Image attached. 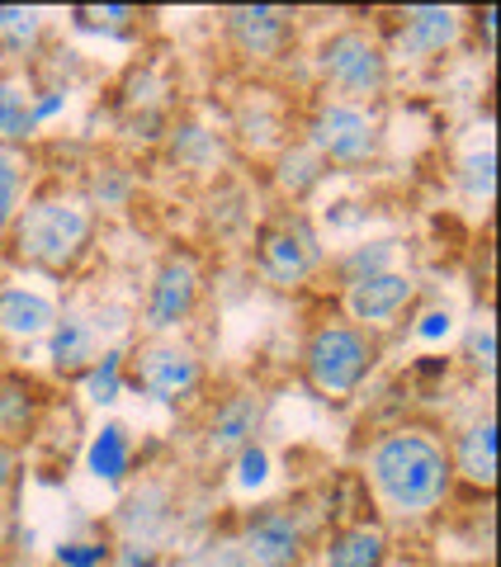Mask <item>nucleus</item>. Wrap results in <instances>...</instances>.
<instances>
[{
	"label": "nucleus",
	"mask_w": 501,
	"mask_h": 567,
	"mask_svg": "<svg viewBox=\"0 0 501 567\" xmlns=\"http://www.w3.org/2000/svg\"><path fill=\"white\" fill-rule=\"evenodd\" d=\"M52 563L58 567H114V539H62L52 548Z\"/></svg>",
	"instance_id": "obj_29"
},
{
	"label": "nucleus",
	"mask_w": 501,
	"mask_h": 567,
	"mask_svg": "<svg viewBox=\"0 0 501 567\" xmlns=\"http://www.w3.org/2000/svg\"><path fill=\"white\" fill-rule=\"evenodd\" d=\"M459 189L469 194L473 204H492V194H497V152H492V142H478V147L459 162Z\"/></svg>",
	"instance_id": "obj_27"
},
{
	"label": "nucleus",
	"mask_w": 501,
	"mask_h": 567,
	"mask_svg": "<svg viewBox=\"0 0 501 567\" xmlns=\"http://www.w3.org/2000/svg\"><path fill=\"white\" fill-rule=\"evenodd\" d=\"M114 567H161V548L119 539V544H114Z\"/></svg>",
	"instance_id": "obj_35"
},
{
	"label": "nucleus",
	"mask_w": 501,
	"mask_h": 567,
	"mask_svg": "<svg viewBox=\"0 0 501 567\" xmlns=\"http://www.w3.org/2000/svg\"><path fill=\"white\" fill-rule=\"evenodd\" d=\"M321 260H327V251H321L317 227L298 208L279 213L275 223H265L256 233V265L275 289H303L321 270Z\"/></svg>",
	"instance_id": "obj_7"
},
{
	"label": "nucleus",
	"mask_w": 501,
	"mask_h": 567,
	"mask_svg": "<svg viewBox=\"0 0 501 567\" xmlns=\"http://www.w3.org/2000/svg\"><path fill=\"white\" fill-rule=\"evenodd\" d=\"M303 142L331 166L341 171H365L379 162L384 152V123L374 110H365V104H346V100H331L321 95L313 104L308 123H303Z\"/></svg>",
	"instance_id": "obj_6"
},
{
	"label": "nucleus",
	"mask_w": 501,
	"mask_h": 567,
	"mask_svg": "<svg viewBox=\"0 0 501 567\" xmlns=\"http://www.w3.org/2000/svg\"><path fill=\"white\" fill-rule=\"evenodd\" d=\"M237 544L250 567H303L308 558V525L289 506H256L237 525Z\"/></svg>",
	"instance_id": "obj_9"
},
{
	"label": "nucleus",
	"mask_w": 501,
	"mask_h": 567,
	"mask_svg": "<svg viewBox=\"0 0 501 567\" xmlns=\"http://www.w3.org/2000/svg\"><path fill=\"white\" fill-rule=\"evenodd\" d=\"M260 431H265V398L250 393V388H237L208 406V421H204V454L208 458H237L246 445H260Z\"/></svg>",
	"instance_id": "obj_11"
},
{
	"label": "nucleus",
	"mask_w": 501,
	"mask_h": 567,
	"mask_svg": "<svg viewBox=\"0 0 501 567\" xmlns=\"http://www.w3.org/2000/svg\"><path fill=\"white\" fill-rule=\"evenodd\" d=\"M14 483H20V445H6V440H0V502L10 496Z\"/></svg>",
	"instance_id": "obj_36"
},
{
	"label": "nucleus",
	"mask_w": 501,
	"mask_h": 567,
	"mask_svg": "<svg viewBox=\"0 0 501 567\" xmlns=\"http://www.w3.org/2000/svg\"><path fill=\"white\" fill-rule=\"evenodd\" d=\"M218 137H213L208 128H200V123H175L171 128V156L185 166H208L218 162Z\"/></svg>",
	"instance_id": "obj_28"
},
{
	"label": "nucleus",
	"mask_w": 501,
	"mask_h": 567,
	"mask_svg": "<svg viewBox=\"0 0 501 567\" xmlns=\"http://www.w3.org/2000/svg\"><path fill=\"white\" fill-rule=\"evenodd\" d=\"M81 194L91 199L95 213H100V208H119L123 199H129V175H123L119 166H100L95 181H91V189H81Z\"/></svg>",
	"instance_id": "obj_32"
},
{
	"label": "nucleus",
	"mask_w": 501,
	"mask_h": 567,
	"mask_svg": "<svg viewBox=\"0 0 501 567\" xmlns=\"http://www.w3.org/2000/svg\"><path fill=\"white\" fill-rule=\"evenodd\" d=\"M200 298H204L200 260L190 251L161 256V265L152 270V284H147V298H142L137 327L147 336H181L194 322V312H200Z\"/></svg>",
	"instance_id": "obj_8"
},
{
	"label": "nucleus",
	"mask_w": 501,
	"mask_h": 567,
	"mask_svg": "<svg viewBox=\"0 0 501 567\" xmlns=\"http://www.w3.org/2000/svg\"><path fill=\"white\" fill-rule=\"evenodd\" d=\"M365 483L392 520H426L454 496L450 440L431 425H392L365 450Z\"/></svg>",
	"instance_id": "obj_1"
},
{
	"label": "nucleus",
	"mask_w": 501,
	"mask_h": 567,
	"mask_svg": "<svg viewBox=\"0 0 501 567\" xmlns=\"http://www.w3.org/2000/svg\"><path fill=\"white\" fill-rule=\"evenodd\" d=\"M33 81L24 66H0V147H24L39 137L33 118Z\"/></svg>",
	"instance_id": "obj_20"
},
{
	"label": "nucleus",
	"mask_w": 501,
	"mask_h": 567,
	"mask_svg": "<svg viewBox=\"0 0 501 567\" xmlns=\"http://www.w3.org/2000/svg\"><path fill=\"white\" fill-rule=\"evenodd\" d=\"M58 312L62 308L52 303L43 289H29V284H0V341H10V346L48 341Z\"/></svg>",
	"instance_id": "obj_16"
},
{
	"label": "nucleus",
	"mask_w": 501,
	"mask_h": 567,
	"mask_svg": "<svg viewBox=\"0 0 501 567\" xmlns=\"http://www.w3.org/2000/svg\"><path fill=\"white\" fill-rule=\"evenodd\" d=\"M379 360H384L379 336L355 327V322H336V317L317 322L298 354L303 383H308L321 402H350L369 383L374 369H379Z\"/></svg>",
	"instance_id": "obj_3"
},
{
	"label": "nucleus",
	"mask_w": 501,
	"mask_h": 567,
	"mask_svg": "<svg viewBox=\"0 0 501 567\" xmlns=\"http://www.w3.org/2000/svg\"><path fill=\"white\" fill-rule=\"evenodd\" d=\"M133 464V445H129V431L123 425H104L91 445V473L95 477H110V483H123V473Z\"/></svg>",
	"instance_id": "obj_26"
},
{
	"label": "nucleus",
	"mask_w": 501,
	"mask_h": 567,
	"mask_svg": "<svg viewBox=\"0 0 501 567\" xmlns=\"http://www.w3.org/2000/svg\"><path fill=\"white\" fill-rule=\"evenodd\" d=\"M123 354H129L123 346H110V350H104L100 360L76 379V383H81V393H85V402L114 406V402L123 398V388H129V383H123Z\"/></svg>",
	"instance_id": "obj_25"
},
{
	"label": "nucleus",
	"mask_w": 501,
	"mask_h": 567,
	"mask_svg": "<svg viewBox=\"0 0 501 567\" xmlns=\"http://www.w3.org/2000/svg\"><path fill=\"white\" fill-rule=\"evenodd\" d=\"M450 464H454V477H463L469 487L492 492L497 483V416L492 412L473 416L450 440Z\"/></svg>",
	"instance_id": "obj_19"
},
{
	"label": "nucleus",
	"mask_w": 501,
	"mask_h": 567,
	"mask_svg": "<svg viewBox=\"0 0 501 567\" xmlns=\"http://www.w3.org/2000/svg\"><path fill=\"white\" fill-rule=\"evenodd\" d=\"M450 327H454V317H450V308H436V312H426V317H421V327H417V336H426V341H436V336H450Z\"/></svg>",
	"instance_id": "obj_37"
},
{
	"label": "nucleus",
	"mask_w": 501,
	"mask_h": 567,
	"mask_svg": "<svg viewBox=\"0 0 501 567\" xmlns=\"http://www.w3.org/2000/svg\"><path fill=\"white\" fill-rule=\"evenodd\" d=\"M317 76L327 85L331 100H346V104H379L392 85V62H388V48L374 39L369 29H336L317 43Z\"/></svg>",
	"instance_id": "obj_4"
},
{
	"label": "nucleus",
	"mask_w": 501,
	"mask_h": 567,
	"mask_svg": "<svg viewBox=\"0 0 501 567\" xmlns=\"http://www.w3.org/2000/svg\"><path fill=\"white\" fill-rule=\"evenodd\" d=\"M218 20H223V39L246 62H275L294 39V14L279 6H232Z\"/></svg>",
	"instance_id": "obj_12"
},
{
	"label": "nucleus",
	"mask_w": 501,
	"mask_h": 567,
	"mask_svg": "<svg viewBox=\"0 0 501 567\" xmlns=\"http://www.w3.org/2000/svg\"><path fill=\"white\" fill-rule=\"evenodd\" d=\"M119 535L129 544H152L161 548L166 535L175 529V502H171V487L166 483H142L129 502L119 511Z\"/></svg>",
	"instance_id": "obj_18"
},
{
	"label": "nucleus",
	"mask_w": 501,
	"mask_h": 567,
	"mask_svg": "<svg viewBox=\"0 0 501 567\" xmlns=\"http://www.w3.org/2000/svg\"><path fill=\"white\" fill-rule=\"evenodd\" d=\"M123 383L156 406H185L204 393V354L181 336H147L123 354Z\"/></svg>",
	"instance_id": "obj_5"
},
{
	"label": "nucleus",
	"mask_w": 501,
	"mask_h": 567,
	"mask_svg": "<svg viewBox=\"0 0 501 567\" xmlns=\"http://www.w3.org/2000/svg\"><path fill=\"white\" fill-rule=\"evenodd\" d=\"M71 20H76V29L85 33H129L137 10L133 6H110V10H91V6H76L71 10Z\"/></svg>",
	"instance_id": "obj_31"
},
{
	"label": "nucleus",
	"mask_w": 501,
	"mask_h": 567,
	"mask_svg": "<svg viewBox=\"0 0 501 567\" xmlns=\"http://www.w3.org/2000/svg\"><path fill=\"white\" fill-rule=\"evenodd\" d=\"M190 567H250V558L242 554L237 535H218V539H208L200 554L190 558Z\"/></svg>",
	"instance_id": "obj_33"
},
{
	"label": "nucleus",
	"mask_w": 501,
	"mask_h": 567,
	"mask_svg": "<svg viewBox=\"0 0 501 567\" xmlns=\"http://www.w3.org/2000/svg\"><path fill=\"white\" fill-rule=\"evenodd\" d=\"M327 181V162L308 147V142H294V147H284L279 152V162H275V185L289 194V199H308V194Z\"/></svg>",
	"instance_id": "obj_23"
},
{
	"label": "nucleus",
	"mask_w": 501,
	"mask_h": 567,
	"mask_svg": "<svg viewBox=\"0 0 501 567\" xmlns=\"http://www.w3.org/2000/svg\"><path fill=\"white\" fill-rule=\"evenodd\" d=\"M48 33V14L29 6H0V58H10L6 66H24L29 58H39Z\"/></svg>",
	"instance_id": "obj_21"
},
{
	"label": "nucleus",
	"mask_w": 501,
	"mask_h": 567,
	"mask_svg": "<svg viewBox=\"0 0 501 567\" xmlns=\"http://www.w3.org/2000/svg\"><path fill=\"white\" fill-rule=\"evenodd\" d=\"M478 29H482V39H488V48H492V33H497V10L492 6L478 10Z\"/></svg>",
	"instance_id": "obj_38"
},
{
	"label": "nucleus",
	"mask_w": 501,
	"mask_h": 567,
	"mask_svg": "<svg viewBox=\"0 0 501 567\" xmlns=\"http://www.w3.org/2000/svg\"><path fill=\"white\" fill-rule=\"evenodd\" d=\"M398 237H374V241H360V246H346L341 256H336V279H341V289H350V284H360L369 275H384V270H398Z\"/></svg>",
	"instance_id": "obj_22"
},
{
	"label": "nucleus",
	"mask_w": 501,
	"mask_h": 567,
	"mask_svg": "<svg viewBox=\"0 0 501 567\" xmlns=\"http://www.w3.org/2000/svg\"><path fill=\"white\" fill-rule=\"evenodd\" d=\"M411 298H417V275L411 270H384V275H369L360 284H350L346 289V312H350L355 327L384 331L411 308Z\"/></svg>",
	"instance_id": "obj_13"
},
{
	"label": "nucleus",
	"mask_w": 501,
	"mask_h": 567,
	"mask_svg": "<svg viewBox=\"0 0 501 567\" xmlns=\"http://www.w3.org/2000/svg\"><path fill=\"white\" fill-rule=\"evenodd\" d=\"M43 346H48V369L58 379H81L85 369L110 350L104 346V336H100V327H95L91 308H62Z\"/></svg>",
	"instance_id": "obj_14"
},
{
	"label": "nucleus",
	"mask_w": 501,
	"mask_h": 567,
	"mask_svg": "<svg viewBox=\"0 0 501 567\" xmlns=\"http://www.w3.org/2000/svg\"><path fill=\"white\" fill-rule=\"evenodd\" d=\"M29 181H33V162L24 156V147H0V237L20 218L29 199Z\"/></svg>",
	"instance_id": "obj_24"
},
{
	"label": "nucleus",
	"mask_w": 501,
	"mask_h": 567,
	"mask_svg": "<svg viewBox=\"0 0 501 567\" xmlns=\"http://www.w3.org/2000/svg\"><path fill=\"white\" fill-rule=\"evenodd\" d=\"M463 364H469L478 379L492 383V374H497V331H492V322L469 327V336H463Z\"/></svg>",
	"instance_id": "obj_30"
},
{
	"label": "nucleus",
	"mask_w": 501,
	"mask_h": 567,
	"mask_svg": "<svg viewBox=\"0 0 501 567\" xmlns=\"http://www.w3.org/2000/svg\"><path fill=\"white\" fill-rule=\"evenodd\" d=\"M48 388L29 369H0V440L6 445H29L48 416Z\"/></svg>",
	"instance_id": "obj_15"
},
{
	"label": "nucleus",
	"mask_w": 501,
	"mask_h": 567,
	"mask_svg": "<svg viewBox=\"0 0 501 567\" xmlns=\"http://www.w3.org/2000/svg\"><path fill=\"white\" fill-rule=\"evenodd\" d=\"M388 563V529L384 520L355 516L336 525L317 544V567H384Z\"/></svg>",
	"instance_id": "obj_17"
},
{
	"label": "nucleus",
	"mask_w": 501,
	"mask_h": 567,
	"mask_svg": "<svg viewBox=\"0 0 501 567\" xmlns=\"http://www.w3.org/2000/svg\"><path fill=\"white\" fill-rule=\"evenodd\" d=\"M463 29H469L463 10H450V6H411V10L398 14V24H392V58L436 62V58H444V52H450L463 39Z\"/></svg>",
	"instance_id": "obj_10"
},
{
	"label": "nucleus",
	"mask_w": 501,
	"mask_h": 567,
	"mask_svg": "<svg viewBox=\"0 0 501 567\" xmlns=\"http://www.w3.org/2000/svg\"><path fill=\"white\" fill-rule=\"evenodd\" d=\"M10 256L43 275H71L91 256L95 241V208L71 185H39L29 189L20 218L6 233Z\"/></svg>",
	"instance_id": "obj_2"
},
{
	"label": "nucleus",
	"mask_w": 501,
	"mask_h": 567,
	"mask_svg": "<svg viewBox=\"0 0 501 567\" xmlns=\"http://www.w3.org/2000/svg\"><path fill=\"white\" fill-rule=\"evenodd\" d=\"M232 464H237V477H232V483H237L242 492H256L265 477H270V454H265V445H246Z\"/></svg>",
	"instance_id": "obj_34"
}]
</instances>
